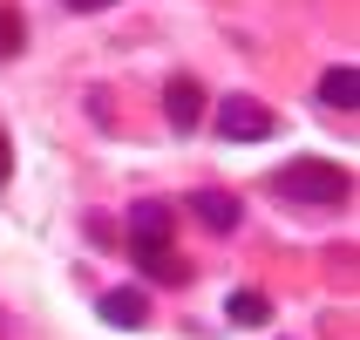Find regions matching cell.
I'll list each match as a JSON object with an SVG mask.
<instances>
[{
    "mask_svg": "<svg viewBox=\"0 0 360 340\" xmlns=\"http://www.w3.org/2000/svg\"><path fill=\"white\" fill-rule=\"evenodd\" d=\"M20 41H27V20H20L14 7H0V61H14Z\"/></svg>",
    "mask_w": 360,
    "mask_h": 340,
    "instance_id": "30bf717a",
    "label": "cell"
},
{
    "mask_svg": "<svg viewBox=\"0 0 360 340\" xmlns=\"http://www.w3.org/2000/svg\"><path fill=\"white\" fill-rule=\"evenodd\" d=\"M320 102H326V109H347V116L360 109V68H354V61H347V68H326V75H320Z\"/></svg>",
    "mask_w": 360,
    "mask_h": 340,
    "instance_id": "ba28073f",
    "label": "cell"
},
{
    "mask_svg": "<svg viewBox=\"0 0 360 340\" xmlns=\"http://www.w3.org/2000/svg\"><path fill=\"white\" fill-rule=\"evenodd\" d=\"M218 137L224 143H265V137H279V116L252 96H224L218 102Z\"/></svg>",
    "mask_w": 360,
    "mask_h": 340,
    "instance_id": "7a4b0ae2",
    "label": "cell"
},
{
    "mask_svg": "<svg viewBox=\"0 0 360 340\" xmlns=\"http://www.w3.org/2000/svg\"><path fill=\"white\" fill-rule=\"evenodd\" d=\"M191 211H198L211 232H231V225H238V198H231V191H191Z\"/></svg>",
    "mask_w": 360,
    "mask_h": 340,
    "instance_id": "9c48e42d",
    "label": "cell"
},
{
    "mask_svg": "<svg viewBox=\"0 0 360 340\" xmlns=\"http://www.w3.org/2000/svg\"><path fill=\"white\" fill-rule=\"evenodd\" d=\"M68 7H75V14H96V7H116V0H68Z\"/></svg>",
    "mask_w": 360,
    "mask_h": 340,
    "instance_id": "7c38bea8",
    "label": "cell"
},
{
    "mask_svg": "<svg viewBox=\"0 0 360 340\" xmlns=\"http://www.w3.org/2000/svg\"><path fill=\"white\" fill-rule=\"evenodd\" d=\"M129 245H170V204L157 198L129 204Z\"/></svg>",
    "mask_w": 360,
    "mask_h": 340,
    "instance_id": "277c9868",
    "label": "cell"
},
{
    "mask_svg": "<svg viewBox=\"0 0 360 340\" xmlns=\"http://www.w3.org/2000/svg\"><path fill=\"white\" fill-rule=\"evenodd\" d=\"M129 252H136V265H143L157 286H184V279H191V265H184L170 245H129Z\"/></svg>",
    "mask_w": 360,
    "mask_h": 340,
    "instance_id": "8992f818",
    "label": "cell"
},
{
    "mask_svg": "<svg viewBox=\"0 0 360 340\" xmlns=\"http://www.w3.org/2000/svg\"><path fill=\"white\" fill-rule=\"evenodd\" d=\"M163 116H170V130H177V137H191V130L204 122V89H198L191 75H177L170 89H163Z\"/></svg>",
    "mask_w": 360,
    "mask_h": 340,
    "instance_id": "3957f363",
    "label": "cell"
},
{
    "mask_svg": "<svg viewBox=\"0 0 360 340\" xmlns=\"http://www.w3.org/2000/svg\"><path fill=\"white\" fill-rule=\"evenodd\" d=\"M279 191L300 198V204H340L347 191H354V177H347L340 163H326V157H292L279 170Z\"/></svg>",
    "mask_w": 360,
    "mask_h": 340,
    "instance_id": "6da1fadb",
    "label": "cell"
},
{
    "mask_svg": "<svg viewBox=\"0 0 360 340\" xmlns=\"http://www.w3.org/2000/svg\"><path fill=\"white\" fill-rule=\"evenodd\" d=\"M224 320L231 327H265L272 320V300H265L259 286H231V293H224Z\"/></svg>",
    "mask_w": 360,
    "mask_h": 340,
    "instance_id": "5b68a950",
    "label": "cell"
},
{
    "mask_svg": "<svg viewBox=\"0 0 360 340\" xmlns=\"http://www.w3.org/2000/svg\"><path fill=\"white\" fill-rule=\"evenodd\" d=\"M109 327H143L150 320V300H143L136 286H116V293H102V306H96Z\"/></svg>",
    "mask_w": 360,
    "mask_h": 340,
    "instance_id": "52a82bcc",
    "label": "cell"
},
{
    "mask_svg": "<svg viewBox=\"0 0 360 340\" xmlns=\"http://www.w3.org/2000/svg\"><path fill=\"white\" fill-rule=\"evenodd\" d=\"M14 177V150H7V137H0V184Z\"/></svg>",
    "mask_w": 360,
    "mask_h": 340,
    "instance_id": "8fae6325",
    "label": "cell"
}]
</instances>
